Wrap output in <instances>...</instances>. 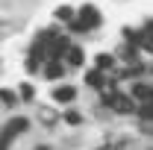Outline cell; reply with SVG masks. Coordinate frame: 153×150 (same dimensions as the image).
Listing matches in <instances>:
<instances>
[{
    "label": "cell",
    "instance_id": "1",
    "mask_svg": "<svg viewBox=\"0 0 153 150\" xmlns=\"http://www.w3.org/2000/svg\"><path fill=\"white\" fill-rule=\"evenodd\" d=\"M103 103L118 109V112H133V100L127 94H121V91H103Z\"/></svg>",
    "mask_w": 153,
    "mask_h": 150
},
{
    "label": "cell",
    "instance_id": "2",
    "mask_svg": "<svg viewBox=\"0 0 153 150\" xmlns=\"http://www.w3.org/2000/svg\"><path fill=\"white\" fill-rule=\"evenodd\" d=\"M100 24V15H97V9H91V6H82L79 9V18H76V30H91V27H97Z\"/></svg>",
    "mask_w": 153,
    "mask_h": 150
},
{
    "label": "cell",
    "instance_id": "3",
    "mask_svg": "<svg viewBox=\"0 0 153 150\" xmlns=\"http://www.w3.org/2000/svg\"><path fill=\"white\" fill-rule=\"evenodd\" d=\"M24 130H27V121H24V118H15V121H12V124H9V127L3 130L0 141H6V144H9V141H12V138H15L18 132H24Z\"/></svg>",
    "mask_w": 153,
    "mask_h": 150
},
{
    "label": "cell",
    "instance_id": "4",
    "mask_svg": "<svg viewBox=\"0 0 153 150\" xmlns=\"http://www.w3.org/2000/svg\"><path fill=\"white\" fill-rule=\"evenodd\" d=\"M74 88H71V85H62V88H56V91H53V100H56V103H71V100H74Z\"/></svg>",
    "mask_w": 153,
    "mask_h": 150
},
{
    "label": "cell",
    "instance_id": "5",
    "mask_svg": "<svg viewBox=\"0 0 153 150\" xmlns=\"http://www.w3.org/2000/svg\"><path fill=\"white\" fill-rule=\"evenodd\" d=\"M85 82H88L91 88H103V82H106V79H103V71H91V74L85 76Z\"/></svg>",
    "mask_w": 153,
    "mask_h": 150
},
{
    "label": "cell",
    "instance_id": "6",
    "mask_svg": "<svg viewBox=\"0 0 153 150\" xmlns=\"http://www.w3.org/2000/svg\"><path fill=\"white\" fill-rule=\"evenodd\" d=\"M68 62H71V65H82V62H85V53H82L79 47H68Z\"/></svg>",
    "mask_w": 153,
    "mask_h": 150
},
{
    "label": "cell",
    "instance_id": "7",
    "mask_svg": "<svg viewBox=\"0 0 153 150\" xmlns=\"http://www.w3.org/2000/svg\"><path fill=\"white\" fill-rule=\"evenodd\" d=\"M65 74V71H62V62H50V65H47V76H50V79H56V76H62Z\"/></svg>",
    "mask_w": 153,
    "mask_h": 150
},
{
    "label": "cell",
    "instance_id": "8",
    "mask_svg": "<svg viewBox=\"0 0 153 150\" xmlns=\"http://www.w3.org/2000/svg\"><path fill=\"white\" fill-rule=\"evenodd\" d=\"M133 94L138 97V100H150V91H147L144 85H135V88H133Z\"/></svg>",
    "mask_w": 153,
    "mask_h": 150
},
{
    "label": "cell",
    "instance_id": "9",
    "mask_svg": "<svg viewBox=\"0 0 153 150\" xmlns=\"http://www.w3.org/2000/svg\"><path fill=\"white\" fill-rule=\"evenodd\" d=\"M109 65H112V56H106V53H100V56H97V68H100V71H103V68H109Z\"/></svg>",
    "mask_w": 153,
    "mask_h": 150
},
{
    "label": "cell",
    "instance_id": "10",
    "mask_svg": "<svg viewBox=\"0 0 153 150\" xmlns=\"http://www.w3.org/2000/svg\"><path fill=\"white\" fill-rule=\"evenodd\" d=\"M0 100H3V103H12L15 97H12V91H6V88H3V91H0Z\"/></svg>",
    "mask_w": 153,
    "mask_h": 150
},
{
    "label": "cell",
    "instance_id": "11",
    "mask_svg": "<svg viewBox=\"0 0 153 150\" xmlns=\"http://www.w3.org/2000/svg\"><path fill=\"white\" fill-rule=\"evenodd\" d=\"M65 121H68V124H79V115H76V112H68V115H65Z\"/></svg>",
    "mask_w": 153,
    "mask_h": 150
},
{
    "label": "cell",
    "instance_id": "12",
    "mask_svg": "<svg viewBox=\"0 0 153 150\" xmlns=\"http://www.w3.org/2000/svg\"><path fill=\"white\" fill-rule=\"evenodd\" d=\"M21 97H27V100H30V97H33V88H30V85H21Z\"/></svg>",
    "mask_w": 153,
    "mask_h": 150
}]
</instances>
